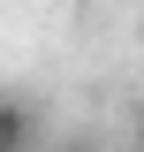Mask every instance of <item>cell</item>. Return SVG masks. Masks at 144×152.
I'll list each match as a JSON object with an SVG mask.
<instances>
[{
    "label": "cell",
    "instance_id": "cell-1",
    "mask_svg": "<svg viewBox=\"0 0 144 152\" xmlns=\"http://www.w3.org/2000/svg\"><path fill=\"white\" fill-rule=\"evenodd\" d=\"M38 107L31 99H15V91H0V152H38Z\"/></svg>",
    "mask_w": 144,
    "mask_h": 152
},
{
    "label": "cell",
    "instance_id": "cell-2",
    "mask_svg": "<svg viewBox=\"0 0 144 152\" xmlns=\"http://www.w3.org/2000/svg\"><path fill=\"white\" fill-rule=\"evenodd\" d=\"M137 152H144V107H137Z\"/></svg>",
    "mask_w": 144,
    "mask_h": 152
}]
</instances>
